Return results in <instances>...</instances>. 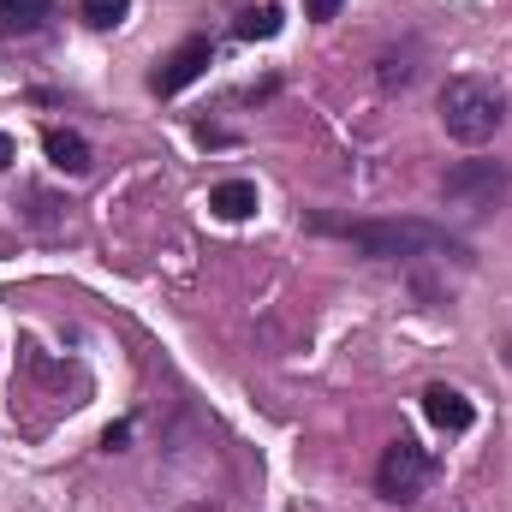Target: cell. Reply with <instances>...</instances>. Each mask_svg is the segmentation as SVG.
<instances>
[{"instance_id":"13","label":"cell","mask_w":512,"mask_h":512,"mask_svg":"<svg viewBox=\"0 0 512 512\" xmlns=\"http://www.w3.org/2000/svg\"><path fill=\"white\" fill-rule=\"evenodd\" d=\"M304 12H310L316 24H334V18H340V0H304Z\"/></svg>"},{"instance_id":"6","label":"cell","mask_w":512,"mask_h":512,"mask_svg":"<svg viewBox=\"0 0 512 512\" xmlns=\"http://www.w3.org/2000/svg\"><path fill=\"white\" fill-rule=\"evenodd\" d=\"M423 417L435 423V429H447V435H465L471 423H477V405L459 393V387H447V382H435L429 393H423Z\"/></svg>"},{"instance_id":"1","label":"cell","mask_w":512,"mask_h":512,"mask_svg":"<svg viewBox=\"0 0 512 512\" xmlns=\"http://www.w3.org/2000/svg\"><path fill=\"white\" fill-rule=\"evenodd\" d=\"M316 233H334L346 245H358L376 262H417V256H435V262H471V245L429 227V221H334V215H316L310 221Z\"/></svg>"},{"instance_id":"9","label":"cell","mask_w":512,"mask_h":512,"mask_svg":"<svg viewBox=\"0 0 512 512\" xmlns=\"http://www.w3.org/2000/svg\"><path fill=\"white\" fill-rule=\"evenodd\" d=\"M209 209H215L221 221H251L256 215V185L251 179H221V185L209 191Z\"/></svg>"},{"instance_id":"8","label":"cell","mask_w":512,"mask_h":512,"mask_svg":"<svg viewBox=\"0 0 512 512\" xmlns=\"http://www.w3.org/2000/svg\"><path fill=\"white\" fill-rule=\"evenodd\" d=\"M42 149H48V161H54L60 173H72V179H78V173H90V161H96V155H90V143H84L78 131H60V126L42 137Z\"/></svg>"},{"instance_id":"14","label":"cell","mask_w":512,"mask_h":512,"mask_svg":"<svg viewBox=\"0 0 512 512\" xmlns=\"http://www.w3.org/2000/svg\"><path fill=\"white\" fill-rule=\"evenodd\" d=\"M0 167H12V137L0 131Z\"/></svg>"},{"instance_id":"12","label":"cell","mask_w":512,"mask_h":512,"mask_svg":"<svg viewBox=\"0 0 512 512\" xmlns=\"http://www.w3.org/2000/svg\"><path fill=\"white\" fill-rule=\"evenodd\" d=\"M382 84H387V90H393V84H411V66L387 54V60H382Z\"/></svg>"},{"instance_id":"7","label":"cell","mask_w":512,"mask_h":512,"mask_svg":"<svg viewBox=\"0 0 512 512\" xmlns=\"http://www.w3.org/2000/svg\"><path fill=\"white\" fill-rule=\"evenodd\" d=\"M54 12V0H0V36H36Z\"/></svg>"},{"instance_id":"11","label":"cell","mask_w":512,"mask_h":512,"mask_svg":"<svg viewBox=\"0 0 512 512\" xmlns=\"http://www.w3.org/2000/svg\"><path fill=\"white\" fill-rule=\"evenodd\" d=\"M78 12H84V24H96V30H114V24H126L131 0H78Z\"/></svg>"},{"instance_id":"2","label":"cell","mask_w":512,"mask_h":512,"mask_svg":"<svg viewBox=\"0 0 512 512\" xmlns=\"http://www.w3.org/2000/svg\"><path fill=\"white\" fill-rule=\"evenodd\" d=\"M441 126L453 143H489L495 131L507 126V96L489 84V78H471V72H459V78H447L441 84Z\"/></svg>"},{"instance_id":"10","label":"cell","mask_w":512,"mask_h":512,"mask_svg":"<svg viewBox=\"0 0 512 512\" xmlns=\"http://www.w3.org/2000/svg\"><path fill=\"white\" fill-rule=\"evenodd\" d=\"M233 30H239L245 42H268V36H280V6H245Z\"/></svg>"},{"instance_id":"4","label":"cell","mask_w":512,"mask_h":512,"mask_svg":"<svg viewBox=\"0 0 512 512\" xmlns=\"http://www.w3.org/2000/svg\"><path fill=\"white\" fill-rule=\"evenodd\" d=\"M429 483H435V453L417 447L411 435H399L382 453V465H376V495H382L387 507H411Z\"/></svg>"},{"instance_id":"5","label":"cell","mask_w":512,"mask_h":512,"mask_svg":"<svg viewBox=\"0 0 512 512\" xmlns=\"http://www.w3.org/2000/svg\"><path fill=\"white\" fill-rule=\"evenodd\" d=\"M209 60H215V42H209V36H185V42L149 72V90H155V96H179L185 84H197V78L209 72Z\"/></svg>"},{"instance_id":"3","label":"cell","mask_w":512,"mask_h":512,"mask_svg":"<svg viewBox=\"0 0 512 512\" xmlns=\"http://www.w3.org/2000/svg\"><path fill=\"white\" fill-rule=\"evenodd\" d=\"M507 197H512L507 161H459L441 179V203L459 209V215H495V209H507Z\"/></svg>"}]
</instances>
